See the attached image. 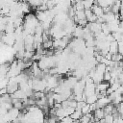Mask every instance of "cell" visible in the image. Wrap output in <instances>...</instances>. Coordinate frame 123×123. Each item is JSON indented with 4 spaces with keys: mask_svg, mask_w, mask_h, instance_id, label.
Wrapping results in <instances>:
<instances>
[{
    "mask_svg": "<svg viewBox=\"0 0 123 123\" xmlns=\"http://www.w3.org/2000/svg\"><path fill=\"white\" fill-rule=\"evenodd\" d=\"M85 95L86 96V98L90 95H93L94 93H96V84L94 83H88L86 84V87H85V91H84Z\"/></svg>",
    "mask_w": 123,
    "mask_h": 123,
    "instance_id": "cell-1",
    "label": "cell"
},
{
    "mask_svg": "<svg viewBox=\"0 0 123 123\" xmlns=\"http://www.w3.org/2000/svg\"><path fill=\"white\" fill-rule=\"evenodd\" d=\"M111 100L110 99L109 96H105V97L99 98L98 101L96 102L97 109H104L107 105H109V104H111Z\"/></svg>",
    "mask_w": 123,
    "mask_h": 123,
    "instance_id": "cell-2",
    "label": "cell"
},
{
    "mask_svg": "<svg viewBox=\"0 0 123 123\" xmlns=\"http://www.w3.org/2000/svg\"><path fill=\"white\" fill-rule=\"evenodd\" d=\"M91 11H92V12H93L98 18H99V17H103L104 14H105L104 9H103L102 7H100L99 5H97V4H94V5H93V7L91 8Z\"/></svg>",
    "mask_w": 123,
    "mask_h": 123,
    "instance_id": "cell-3",
    "label": "cell"
},
{
    "mask_svg": "<svg viewBox=\"0 0 123 123\" xmlns=\"http://www.w3.org/2000/svg\"><path fill=\"white\" fill-rule=\"evenodd\" d=\"M110 83L106 82V81H102L101 83H99L98 85H96V92H100V91H106L109 87H110Z\"/></svg>",
    "mask_w": 123,
    "mask_h": 123,
    "instance_id": "cell-4",
    "label": "cell"
},
{
    "mask_svg": "<svg viewBox=\"0 0 123 123\" xmlns=\"http://www.w3.org/2000/svg\"><path fill=\"white\" fill-rule=\"evenodd\" d=\"M93 115H94V118H95V123L98 122L99 120L103 119L105 117V111H104V109H97L95 111H93Z\"/></svg>",
    "mask_w": 123,
    "mask_h": 123,
    "instance_id": "cell-5",
    "label": "cell"
},
{
    "mask_svg": "<svg viewBox=\"0 0 123 123\" xmlns=\"http://www.w3.org/2000/svg\"><path fill=\"white\" fill-rule=\"evenodd\" d=\"M73 37L75 38H83L84 37V28L81 26H77L73 33Z\"/></svg>",
    "mask_w": 123,
    "mask_h": 123,
    "instance_id": "cell-6",
    "label": "cell"
},
{
    "mask_svg": "<svg viewBox=\"0 0 123 123\" xmlns=\"http://www.w3.org/2000/svg\"><path fill=\"white\" fill-rule=\"evenodd\" d=\"M110 53L112 54V55L118 53V41L114 40V41L111 42V44H110Z\"/></svg>",
    "mask_w": 123,
    "mask_h": 123,
    "instance_id": "cell-7",
    "label": "cell"
},
{
    "mask_svg": "<svg viewBox=\"0 0 123 123\" xmlns=\"http://www.w3.org/2000/svg\"><path fill=\"white\" fill-rule=\"evenodd\" d=\"M26 2H28L29 5L33 9H37L39 6H41L43 4V1L42 0H26Z\"/></svg>",
    "mask_w": 123,
    "mask_h": 123,
    "instance_id": "cell-8",
    "label": "cell"
},
{
    "mask_svg": "<svg viewBox=\"0 0 123 123\" xmlns=\"http://www.w3.org/2000/svg\"><path fill=\"white\" fill-rule=\"evenodd\" d=\"M83 115H84V114H83V112H82L81 110H76V111L70 115V117H71L74 121H79V120L82 118Z\"/></svg>",
    "mask_w": 123,
    "mask_h": 123,
    "instance_id": "cell-9",
    "label": "cell"
},
{
    "mask_svg": "<svg viewBox=\"0 0 123 123\" xmlns=\"http://www.w3.org/2000/svg\"><path fill=\"white\" fill-rule=\"evenodd\" d=\"M98 94L97 93H94L93 95H90V96H88L87 98H86V102L87 103V104H89V105H91V104H94V103H96L97 101H98Z\"/></svg>",
    "mask_w": 123,
    "mask_h": 123,
    "instance_id": "cell-10",
    "label": "cell"
},
{
    "mask_svg": "<svg viewBox=\"0 0 123 123\" xmlns=\"http://www.w3.org/2000/svg\"><path fill=\"white\" fill-rule=\"evenodd\" d=\"M21 9H22L23 12H24V13H27V14L30 13V12H31V6H30L29 3L26 2V1L21 2Z\"/></svg>",
    "mask_w": 123,
    "mask_h": 123,
    "instance_id": "cell-11",
    "label": "cell"
},
{
    "mask_svg": "<svg viewBox=\"0 0 123 123\" xmlns=\"http://www.w3.org/2000/svg\"><path fill=\"white\" fill-rule=\"evenodd\" d=\"M95 3H96V0H83V4H84V7H85V10L91 9Z\"/></svg>",
    "mask_w": 123,
    "mask_h": 123,
    "instance_id": "cell-12",
    "label": "cell"
},
{
    "mask_svg": "<svg viewBox=\"0 0 123 123\" xmlns=\"http://www.w3.org/2000/svg\"><path fill=\"white\" fill-rule=\"evenodd\" d=\"M0 101H1V103H12V97L10 93H7V94H4V95H1Z\"/></svg>",
    "mask_w": 123,
    "mask_h": 123,
    "instance_id": "cell-13",
    "label": "cell"
},
{
    "mask_svg": "<svg viewBox=\"0 0 123 123\" xmlns=\"http://www.w3.org/2000/svg\"><path fill=\"white\" fill-rule=\"evenodd\" d=\"M114 108H115V106H114L112 103H111V104L107 105V106L104 108V111H105V114H112Z\"/></svg>",
    "mask_w": 123,
    "mask_h": 123,
    "instance_id": "cell-14",
    "label": "cell"
},
{
    "mask_svg": "<svg viewBox=\"0 0 123 123\" xmlns=\"http://www.w3.org/2000/svg\"><path fill=\"white\" fill-rule=\"evenodd\" d=\"M111 61H113V62H122V61H123V55H121V54H119V53H117V54H113L112 57H111Z\"/></svg>",
    "mask_w": 123,
    "mask_h": 123,
    "instance_id": "cell-15",
    "label": "cell"
},
{
    "mask_svg": "<svg viewBox=\"0 0 123 123\" xmlns=\"http://www.w3.org/2000/svg\"><path fill=\"white\" fill-rule=\"evenodd\" d=\"M106 123H113L114 121V116L112 114H106L105 117H104Z\"/></svg>",
    "mask_w": 123,
    "mask_h": 123,
    "instance_id": "cell-16",
    "label": "cell"
},
{
    "mask_svg": "<svg viewBox=\"0 0 123 123\" xmlns=\"http://www.w3.org/2000/svg\"><path fill=\"white\" fill-rule=\"evenodd\" d=\"M82 112H83V114L85 115V114H86V113H88V112H90V105L89 104H86L83 108H82Z\"/></svg>",
    "mask_w": 123,
    "mask_h": 123,
    "instance_id": "cell-17",
    "label": "cell"
},
{
    "mask_svg": "<svg viewBox=\"0 0 123 123\" xmlns=\"http://www.w3.org/2000/svg\"><path fill=\"white\" fill-rule=\"evenodd\" d=\"M74 122V120L70 117V116H65V117H63L59 123H73Z\"/></svg>",
    "mask_w": 123,
    "mask_h": 123,
    "instance_id": "cell-18",
    "label": "cell"
},
{
    "mask_svg": "<svg viewBox=\"0 0 123 123\" xmlns=\"http://www.w3.org/2000/svg\"><path fill=\"white\" fill-rule=\"evenodd\" d=\"M111 78H112V77H111V71H106L105 74H104V81L110 83V81H111Z\"/></svg>",
    "mask_w": 123,
    "mask_h": 123,
    "instance_id": "cell-19",
    "label": "cell"
},
{
    "mask_svg": "<svg viewBox=\"0 0 123 123\" xmlns=\"http://www.w3.org/2000/svg\"><path fill=\"white\" fill-rule=\"evenodd\" d=\"M116 108H117V111H118V113H119L120 115H122V114H123V102L120 103L119 105H117Z\"/></svg>",
    "mask_w": 123,
    "mask_h": 123,
    "instance_id": "cell-20",
    "label": "cell"
},
{
    "mask_svg": "<svg viewBox=\"0 0 123 123\" xmlns=\"http://www.w3.org/2000/svg\"><path fill=\"white\" fill-rule=\"evenodd\" d=\"M118 53L123 55V41L118 42Z\"/></svg>",
    "mask_w": 123,
    "mask_h": 123,
    "instance_id": "cell-21",
    "label": "cell"
},
{
    "mask_svg": "<svg viewBox=\"0 0 123 123\" xmlns=\"http://www.w3.org/2000/svg\"><path fill=\"white\" fill-rule=\"evenodd\" d=\"M85 13H86V19H87V18H89V17H90V16L93 14V12H92L91 9H88V10H85Z\"/></svg>",
    "mask_w": 123,
    "mask_h": 123,
    "instance_id": "cell-22",
    "label": "cell"
},
{
    "mask_svg": "<svg viewBox=\"0 0 123 123\" xmlns=\"http://www.w3.org/2000/svg\"><path fill=\"white\" fill-rule=\"evenodd\" d=\"M7 93H8V89H7V87H5V88H1V91H0V94H1V95L7 94Z\"/></svg>",
    "mask_w": 123,
    "mask_h": 123,
    "instance_id": "cell-23",
    "label": "cell"
},
{
    "mask_svg": "<svg viewBox=\"0 0 123 123\" xmlns=\"http://www.w3.org/2000/svg\"><path fill=\"white\" fill-rule=\"evenodd\" d=\"M121 117H122V118H123V114H122V115H121Z\"/></svg>",
    "mask_w": 123,
    "mask_h": 123,
    "instance_id": "cell-24",
    "label": "cell"
}]
</instances>
